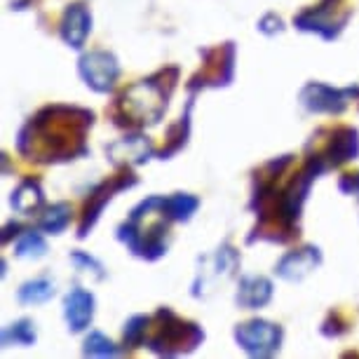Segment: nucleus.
<instances>
[{"label": "nucleus", "mask_w": 359, "mask_h": 359, "mask_svg": "<svg viewBox=\"0 0 359 359\" xmlns=\"http://www.w3.org/2000/svg\"><path fill=\"white\" fill-rule=\"evenodd\" d=\"M120 106H123L125 115L132 123L155 125L165 113L167 97L165 90L155 80H144V83L134 85L125 92V97L120 99Z\"/></svg>", "instance_id": "obj_1"}, {"label": "nucleus", "mask_w": 359, "mask_h": 359, "mask_svg": "<svg viewBox=\"0 0 359 359\" xmlns=\"http://www.w3.org/2000/svg\"><path fill=\"white\" fill-rule=\"evenodd\" d=\"M235 341L247 355L252 357H270L280 350L282 329L273 322L252 320L235 329Z\"/></svg>", "instance_id": "obj_2"}, {"label": "nucleus", "mask_w": 359, "mask_h": 359, "mask_svg": "<svg viewBox=\"0 0 359 359\" xmlns=\"http://www.w3.org/2000/svg\"><path fill=\"white\" fill-rule=\"evenodd\" d=\"M78 71H80V78L85 80V85L92 87L94 92H111L115 80H118L120 66L115 62L113 54L90 52L80 59Z\"/></svg>", "instance_id": "obj_3"}, {"label": "nucleus", "mask_w": 359, "mask_h": 359, "mask_svg": "<svg viewBox=\"0 0 359 359\" xmlns=\"http://www.w3.org/2000/svg\"><path fill=\"white\" fill-rule=\"evenodd\" d=\"M352 97H359V87H348V90H336V87L310 83L303 87L301 104L313 113H341Z\"/></svg>", "instance_id": "obj_4"}, {"label": "nucleus", "mask_w": 359, "mask_h": 359, "mask_svg": "<svg viewBox=\"0 0 359 359\" xmlns=\"http://www.w3.org/2000/svg\"><path fill=\"white\" fill-rule=\"evenodd\" d=\"M336 0H322L317 8L313 10H306L303 15L296 17V26L301 31H313V33H320L322 38L327 40H334L338 36V31L343 29L348 19H334V12H336Z\"/></svg>", "instance_id": "obj_5"}, {"label": "nucleus", "mask_w": 359, "mask_h": 359, "mask_svg": "<svg viewBox=\"0 0 359 359\" xmlns=\"http://www.w3.org/2000/svg\"><path fill=\"white\" fill-rule=\"evenodd\" d=\"M64 317L66 324H69V331H73V334L85 331L94 317V296L80 287L71 289L64 301Z\"/></svg>", "instance_id": "obj_6"}, {"label": "nucleus", "mask_w": 359, "mask_h": 359, "mask_svg": "<svg viewBox=\"0 0 359 359\" xmlns=\"http://www.w3.org/2000/svg\"><path fill=\"white\" fill-rule=\"evenodd\" d=\"M322 254L317 247H306L301 252H289L287 256H282V261L277 263L275 273L287 282H298L303 277H308L313 270L320 266Z\"/></svg>", "instance_id": "obj_7"}, {"label": "nucleus", "mask_w": 359, "mask_h": 359, "mask_svg": "<svg viewBox=\"0 0 359 359\" xmlns=\"http://www.w3.org/2000/svg\"><path fill=\"white\" fill-rule=\"evenodd\" d=\"M108 155L115 165H141L153 155V144L141 134L125 137L108 148Z\"/></svg>", "instance_id": "obj_8"}, {"label": "nucleus", "mask_w": 359, "mask_h": 359, "mask_svg": "<svg viewBox=\"0 0 359 359\" xmlns=\"http://www.w3.org/2000/svg\"><path fill=\"white\" fill-rule=\"evenodd\" d=\"M209 270H200V280L198 284H195V291H198L200 287H214L216 282H226L230 275L235 273V268L240 266V259H237V254L233 252L230 247H221L219 252H216L212 259L205 261Z\"/></svg>", "instance_id": "obj_9"}, {"label": "nucleus", "mask_w": 359, "mask_h": 359, "mask_svg": "<svg viewBox=\"0 0 359 359\" xmlns=\"http://www.w3.org/2000/svg\"><path fill=\"white\" fill-rule=\"evenodd\" d=\"M92 31V17L87 12L85 5H71L64 15L62 22V38L64 43L73 47V50H80L85 45L87 36Z\"/></svg>", "instance_id": "obj_10"}, {"label": "nucleus", "mask_w": 359, "mask_h": 359, "mask_svg": "<svg viewBox=\"0 0 359 359\" xmlns=\"http://www.w3.org/2000/svg\"><path fill=\"white\" fill-rule=\"evenodd\" d=\"M273 298V282L266 277H245L237 289V306L245 310H259Z\"/></svg>", "instance_id": "obj_11"}, {"label": "nucleus", "mask_w": 359, "mask_h": 359, "mask_svg": "<svg viewBox=\"0 0 359 359\" xmlns=\"http://www.w3.org/2000/svg\"><path fill=\"white\" fill-rule=\"evenodd\" d=\"M43 202L45 198H43V191H40L38 181H24V184L12 193V207L24 216H31L33 212H38V209L43 207Z\"/></svg>", "instance_id": "obj_12"}, {"label": "nucleus", "mask_w": 359, "mask_h": 359, "mask_svg": "<svg viewBox=\"0 0 359 359\" xmlns=\"http://www.w3.org/2000/svg\"><path fill=\"white\" fill-rule=\"evenodd\" d=\"M54 282L50 277H36V280H29L26 284H22L19 289V303L24 306H40V303H47L54 296Z\"/></svg>", "instance_id": "obj_13"}, {"label": "nucleus", "mask_w": 359, "mask_h": 359, "mask_svg": "<svg viewBox=\"0 0 359 359\" xmlns=\"http://www.w3.org/2000/svg\"><path fill=\"white\" fill-rule=\"evenodd\" d=\"M329 155H331V162L334 165H341V162H348V160H355L359 155V139H357V132L355 130H343L336 134L334 144L329 148Z\"/></svg>", "instance_id": "obj_14"}, {"label": "nucleus", "mask_w": 359, "mask_h": 359, "mask_svg": "<svg viewBox=\"0 0 359 359\" xmlns=\"http://www.w3.org/2000/svg\"><path fill=\"white\" fill-rule=\"evenodd\" d=\"M69 223H71V205L59 202V205H52L45 209V214L40 216L38 226H40V230H45V233L59 235V233H64Z\"/></svg>", "instance_id": "obj_15"}, {"label": "nucleus", "mask_w": 359, "mask_h": 359, "mask_svg": "<svg viewBox=\"0 0 359 359\" xmlns=\"http://www.w3.org/2000/svg\"><path fill=\"white\" fill-rule=\"evenodd\" d=\"M36 338H38L36 336V324H33L31 320H19L3 331V343L5 345H22V348H29V345L36 343Z\"/></svg>", "instance_id": "obj_16"}, {"label": "nucleus", "mask_w": 359, "mask_h": 359, "mask_svg": "<svg viewBox=\"0 0 359 359\" xmlns=\"http://www.w3.org/2000/svg\"><path fill=\"white\" fill-rule=\"evenodd\" d=\"M198 207H200V200L193 198V195L176 193L172 198H167V212L172 216V221H188Z\"/></svg>", "instance_id": "obj_17"}, {"label": "nucleus", "mask_w": 359, "mask_h": 359, "mask_svg": "<svg viewBox=\"0 0 359 359\" xmlns=\"http://www.w3.org/2000/svg\"><path fill=\"white\" fill-rule=\"evenodd\" d=\"M47 252V242L38 230H26L17 245V256L19 259H40Z\"/></svg>", "instance_id": "obj_18"}, {"label": "nucleus", "mask_w": 359, "mask_h": 359, "mask_svg": "<svg viewBox=\"0 0 359 359\" xmlns=\"http://www.w3.org/2000/svg\"><path fill=\"white\" fill-rule=\"evenodd\" d=\"M83 352L87 357H115V355H120V348H115V343L111 338H106L101 331H92V334L85 338Z\"/></svg>", "instance_id": "obj_19"}, {"label": "nucleus", "mask_w": 359, "mask_h": 359, "mask_svg": "<svg viewBox=\"0 0 359 359\" xmlns=\"http://www.w3.org/2000/svg\"><path fill=\"white\" fill-rule=\"evenodd\" d=\"M146 327H148V317H144V315L132 317V320L125 324V345H130V348H137V345L144 341Z\"/></svg>", "instance_id": "obj_20"}, {"label": "nucleus", "mask_w": 359, "mask_h": 359, "mask_svg": "<svg viewBox=\"0 0 359 359\" xmlns=\"http://www.w3.org/2000/svg\"><path fill=\"white\" fill-rule=\"evenodd\" d=\"M71 261L76 263L78 270H83V273H94L97 277H104V268H101L92 256H87L83 252H76V254H71Z\"/></svg>", "instance_id": "obj_21"}, {"label": "nucleus", "mask_w": 359, "mask_h": 359, "mask_svg": "<svg viewBox=\"0 0 359 359\" xmlns=\"http://www.w3.org/2000/svg\"><path fill=\"white\" fill-rule=\"evenodd\" d=\"M341 191L350 193V195H359V174L357 176H345L341 181Z\"/></svg>", "instance_id": "obj_22"}]
</instances>
